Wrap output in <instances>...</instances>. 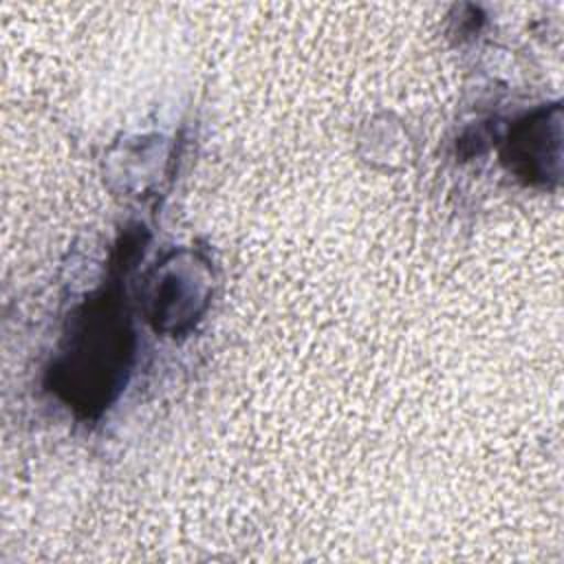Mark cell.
<instances>
[{
  "mask_svg": "<svg viewBox=\"0 0 564 564\" xmlns=\"http://www.w3.org/2000/svg\"><path fill=\"white\" fill-rule=\"evenodd\" d=\"M560 137V108H540L509 132L502 159L529 183H546L557 178Z\"/></svg>",
  "mask_w": 564,
  "mask_h": 564,
  "instance_id": "cell-2",
  "label": "cell"
},
{
  "mask_svg": "<svg viewBox=\"0 0 564 564\" xmlns=\"http://www.w3.org/2000/svg\"><path fill=\"white\" fill-rule=\"evenodd\" d=\"M156 291L152 300V319L156 328H174L192 319L198 313V302H205V291L194 284L192 267H172L156 280Z\"/></svg>",
  "mask_w": 564,
  "mask_h": 564,
  "instance_id": "cell-3",
  "label": "cell"
},
{
  "mask_svg": "<svg viewBox=\"0 0 564 564\" xmlns=\"http://www.w3.org/2000/svg\"><path fill=\"white\" fill-rule=\"evenodd\" d=\"M132 330L112 291L90 300L75 319L53 368L57 394L79 414H97L121 390L132 359Z\"/></svg>",
  "mask_w": 564,
  "mask_h": 564,
  "instance_id": "cell-1",
  "label": "cell"
}]
</instances>
